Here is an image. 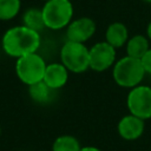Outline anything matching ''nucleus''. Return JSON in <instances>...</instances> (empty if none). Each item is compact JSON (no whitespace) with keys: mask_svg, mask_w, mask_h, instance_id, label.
Listing matches in <instances>:
<instances>
[{"mask_svg":"<svg viewBox=\"0 0 151 151\" xmlns=\"http://www.w3.org/2000/svg\"><path fill=\"white\" fill-rule=\"evenodd\" d=\"M79 151H101L99 147L97 146H92V145H87V146H81V149Z\"/></svg>","mask_w":151,"mask_h":151,"instance_id":"18","label":"nucleus"},{"mask_svg":"<svg viewBox=\"0 0 151 151\" xmlns=\"http://www.w3.org/2000/svg\"><path fill=\"white\" fill-rule=\"evenodd\" d=\"M68 80V70L61 63H51L46 65L42 81L52 90H59Z\"/></svg>","mask_w":151,"mask_h":151,"instance_id":"10","label":"nucleus"},{"mask_svg":"<svg viewBox=\"0 0 151 151\" xmlns=\"http://www.w3.org/2000/svg\"><path fill=\"white\" fill-rule=\"evenodd\" d=\"M140 61H142V65H143V67H144L145 73L151 74V47H150V48L147 50V52L142 57Z\"/></svg>","mask_w":151,"mask_h":151,"instance_id":"17","label":"nucleus"},{"mask_svg":"<svg viewBox=\"0 0 151 151\" xmlns=\"http://www.w3.org/2000/svg\"><path fill=\"white\" fill-rule=\"evenodd\" d=\"M44 1H45V2H46V1H48V0H44Z\"/></svg>","mask_w":151,"mask_h":151,"instance_id":"21","label":"nucleus"},{"mask_svg":"<svg viewBox=\"0 0 151 151\" xmlns=\"http://www.w3.org/2000/svg\"><path fill=\"white\" fill-rule=\"evenodd\" d=\"M126 106L129 113L147 120L151 118V87L146 85H138L130 88L126 97Z\"/></svg>","mask_w":151,"mask_h":151,"instance_id":"6","label":"nucleus"},{"mask_svg":"<svg viewBox=\"0 0 151 151\" xmlns=\"http://www.w3.org/2000/svg\"><path fill=\"white\" fill-rule=\"evenodd\" d=\"M81 145L79 140L71 134H61L57 137L52 144V151H79Z\"/></svg>","mask_w":151,"mask_h":151,"instance_id":"15","label":"nucleus"},{"mask_svg":"<svg viewBox=\"0 0 151 151\" xmlns=\"http://www.w3.org/2000/svg\"><path fill=\"white\" fill-rule=\"evenodd\" d=\"M22 25L38 33H40L44 28H46L41 8L32 7L26 9L25 13L22 14Z\"/></svg>","mask_w":151,"mask_h":151,"instance_id":"14","label":"nucleus"},{"mask_svg":"<svg viewBox=\"0 0 151 151\" xmlns=\"http://www.w3.org/2000/svg\"><path fill=\"white\" fill-rule=\"evenodd\" d=\"M46 65L42 57L37 52L29 53L17 59L15 73L24 84L29 86L42 80Z\"/></svg>","mask_w":151,"mask_h":151,"instance_id":"4","label":"nucleus"},{"mask_svg":"<svg viewBox=\"0 0 151 151\" xmlns=\"http://www.w3.org/2000/svg\"><path fill=\"white\" fill-rule=\"evenodd\" d=\"M90 68L96 72H103L116 63V48L106 41H99L88 48Z\"/></svg>","mask_w":151,"mask_h":151,"instance_id":"7","label":"nucleus"},{"mask_svg":"<svg viewBox=\"0 0 151 151\" xmlns=\"http://www.w3.org/2000/svg\"><path fill=\"white\" fill-rule=\"evenodd\" d=\"M54 91L55 90H52L51 87H48L42 80L28 86V94H29L31 99L38 104L50 103L53 98Z\"/></svg>","mask_w":151,"mask_h":151,"instance_id":"13","label":"nucleus"},{"mask_svg":"<svg viewBox=\"0 0 151 151\" xmlns=\"http://www.w3.org/2000/svg\"><path fill=\"white\" fill-rule=\"evenodd\" d=\"M126 55L136 59H142V57L150 48V40L143 34H136L126 41Z\"/></svg>","mask_w":151,"mask_h":151,"instance_id":"12","label":"nucleus"},{"mask_svg":"<svg viewBox=\"0 0 151 151\" xmlns=\"http://www.w3.org/2000/svg\"><path fill=\"white\" fill-rule=\"evenodd\" d=\"M145 74L146 73L140 59L131 58L129 55H125L117 60L112 70L114 83L118 86L125 88H132L140 85Z\"/></svg>","mask_w":151,"mask_h":151,"instance_id":"2","label":"nucleus"},{"mask_svg":"<svg viewBox=\"0 0 151 151\" xmlns=\"http://www.w3.org/2000/svg\"><path fill=\"white\" fill-rule=\"evenodd\" d=\"M143 1H145V2H149V4H151V0H143Z\"/></svg>","mask_w":151,"mask_h":151,"instance_id":"20","label":"nucleus"},{"mask_svg":"<svg viewBox=\"0 0 151 151\" xmlns=\"http://www.w3.org/2000/svg\"><path fill=\"white\" fill-rule=\"evenodd\" d=\"M21 7L20 0H0V20L7 21L17 17Z\"/></svg>","mask_w":151,"mask_h":151,"instance_id":"16","label":"nucleus"},{"mask_svg":"<svg viewBox=\"0 0 151 151\" xmlns=\"http://www.w3.org/2000/svg\"><path fill=\"white\" fill-rule=\"evenodd\" d=\"M146 37H147V39L151 41V21L149 22L147 28H146Z\"/></svg>","mask_w":151,"mask_h":151,"instance_id":"19","label":"nucleus"},{"mask_svg":"<svg viewBox=\"0 0 151 151\" xmlns=\"http://www.w3.org/2000/svg\"><path fill=\"white\" fill-rule=\"evenodd\" d=\"M41 11L46 28L53 31L67 27L73 18V5L70 0H48Z\"/></svg>","mask_w":151,"mask_h":151,"instance_id":"3","label":"nucleus"},{"mask_svg":"<svg viewBox=\"0 0 151 151\" xmlns=\"http://www.w3.org/2000/svg\"><path fill=\"white\" fill-rule=\"evenodd\" d=\"M129 40L127 27L123 22H112L107 26L105 32V41L113 46L114 48L123 47Z\"/></svg>","mask_w":151,"mask_h":151,"instance_id":"11","label":"nucleus"},{"mask_svg":"<svg viewBox=\"0 0 151 151\" xmlns=\"http://www.w3.org/2000/svg\"><path fill=\"white\" fill-rule=\"evenodd\" d=\"M40 33L21 25L7 29L2 37L1 46L4 52L14 58L34 53L40 47Z\"/></svg>","mask_w":151,"mask_h":151,"instance_id":"1","label":"nucleus"},{"mask_svg":"<svg viewBox=\"0 0 151 151\" xmlns=\"http://www.w3.org/2000/svg\"><path fill=\"white\" fill-rule=\"evenodd\" d=\"M145 129V120L129 113L120 118L117 125V131L120 138L125 140H136L142 137Z\"/></svg>","mask_w":151,"mask_h":151,"instance_id":"9","label":"nucleus"},{"mask_svg":"<svg viewBox=\"0 0 151 151\" xmlns=\"http://www.w3.org/2000/svg\"><path fill=\"white\" fill-rule=\"evenodd\" d=\"M60 60L68 72L83 73L90 68L88 48L85 44L66 40L60 50Z\"/></svg>","mask_w":151,"mask_h":151,"instance_id":"5","label":"nucleus"},{"mask_svg":"<svg viewBox=\"0 0 151 151\" xmlns=\"http://www.w3.org/2000/svg\"><path fill=\"white\" fill-rule=\"evenodd\" d=\"M96 22L87 17L72 20L66 27V38L68 41L85 44L96 33Z\"/></svg>","mask_w":151,"mask_h":151,"instance_id":"8","label":"nucleus"},{"mask_svg":"<svg viewBox=\"0 0 151 151\" xmlns=\"http://www.w3.org/2000/svg\"><path fill=\"white\" fill-rule=\"evenodd\" d=\"M0 133H1V127H0Z\"/></svg>","mask_w":151,"mask_h":151,"instance_id":"22","label":"nucleus"}]
</instances>
